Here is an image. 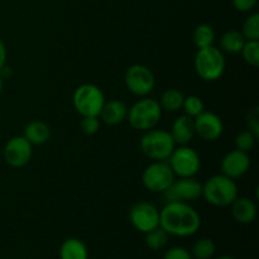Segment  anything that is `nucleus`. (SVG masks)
Segmentation results:
<instances>
[{
  "label": "nucleus",
  "instance_id": "nucleus-1",
  "mask_svg": "<svg viewBox=\"0 0 259 259\" xmlns=\"http://www.w3.org/2000/svg\"><path fill=\"white\" fill-rule=\"evenodd\" d=\"M159 227L168 235L187 238L199 232L201 217L189 202H166L159 210Z\"/></svg>",
  "mask_w": 259,
  "mask_h": 259
},
{
  "label": "nucleus",
  "instance_id": "nucleus-2",
  "mask_svg": "<svg viewBox=\"0 0 259 259\" xmlns=\"http://www.w3.org/2000/svg\"><path fill=\"white\" fill-rule=\"evenodd\" d=\"M202 196L212 206H230L238 197V185L235 180L225 175H215L202 185Z\"/></svg>",
  "mask_w": 259,
  "mask_h": 259
},
{
  "label": "nucleus",
  "instance_id": "nucleus-3",
  "mask_svg": "<svg viewBox=\"0 0 259 259\" xmlns=\"http://www.w3.org/2000/svg\"><path fill=\"white\" fill-rule=\"evenodd\" d=\"M224 53L220 48L215 46H209L205 48H199L195 55L194 68L196 71L197 76L204 81L219 80L225 71Z\"/></svg>",
  "mask_w": 259,
  "mask_h": 259
},
{
  "label": "nucleus",
  "instance_id": "nucleus-4",
  "mask_svg": "<svg viewBox=\"0 0 259 259\" xmlns=\"http://www.w3.org/2000/svg\"><path fill=\"white\" fill-rule=\"evenodd\" d=\"M162 109L158 100L151 98H143L128 108V119L132 128L137 131L147 132L156 128L162 116Z\"/></svg>",
  "mask_w": 259,
  "mask_h": 259
},
{
  "label": "nucleus",
  "instance_id": "nucleus-5",
  "mask_svg": "<svg viewBox=\"0 0 259 259\" xmlns=\"http://www.w3.org/2000/svg\"><path fill=\"white\" fill-rule=\"evenodd\" d=\"M139 146L144 156L152 161H167L176 143L168 131L153 128L143 134Z\"/></svg>",
  "mask_w": 259,
  "mask_h": 259
},
{
  "label": "nucleus",
  "instance_id": "nucleus-6",
  "mask_svg": "<svg viewBox=\"0 0 259 259\" xmlns=\"http://www.w3.org/2000/svg\"><path fill=\"white\" fill-rule=\"evenodd\" d=\"M72 103L81 116H99L105 104V96L98 85L82 83L73 93Z\"/></svg>",
  "mask_w": 259,
  "mask_h": 259
},
{
  "label": "nucleus",
  "instance_id": "nucleus-7",
  "mask_svg": "<svg viewBox=\"0 0 259 259\" xmlns=\"http://www.w3.org/2000/svg\"><path fill=\"white\" fill-rule=\"evenodd\" d=\"M174 171L167 161H153L144 168L142 174V184L148 191L162 194L175 182Z\"/></svg>",
  "mask_w": 259,
  "mask_h": 259
},
{
  "label": "nucleus",
  "instance_id": "nucleus-8",
  "mask_svg": "<svg viewBox=\"0 0 259 259\" xmlns=\"http://www.w3.org/2000/svg\"><path fill=\"white\" fill-rule=\"evenodd\" d=\"M175 176L194 177L201 167V159L194 148L186 146L175 147L174 152L167 159Z\"/></svg>",
  "mask_w": 259,
  "mask_h": 259
},
{
  "label": "nucleus",
  "instance_id": "nucleus-9",
  "mask_svg": "<svg viewBox=\"0 0 259 259\" xmlns=\"http://www.w3.org/2000/svg\"><path fill=\"white\" fill-rule=\"evenodd\" d=\"M124 82H125L126 89L133 95L146 98L153 91L156 78H154L153 72L147 66L136 63L125 71Z\"/></svg>",
  "mask_w": 259,
  "mask_h": 259
},
{
  "label": "nucleus",
  "instance_id": "nucleus-10",
  "mask_svg": "<svg viewBox=\"0 0 259 259\" xmlns=\"http://www.w3.org/2000/svg\"><path fill=\"white\" fill-rule=\"evenodd\" d=\"M129 222L138 232L146 233L159 227V210L148 201H139L129 210Z\"/></svg>",
  "mask_w": 259,
  "mask_h": 259
},
{
  "label": "nucleus",
  "instance_id": "nucleus-11",
  "mask_svg": "<svg viewBox=\"0 0 259 259\" xmlns=\"http://www.w3.org/2000/svg\"><path fill=\"white\" fill-rule=\"evenodd\" d=\"M166 202L172 201H195L202 196V184L195 177H182L179 181L175 180L171 187L162 192Z\"/></svg>",
  "mask_w": 259,
  "mask_h": 259
},
{
  "label": "nucleus",
  "instance_id": "nucleus-12",
  "mask_svg": "<svg viewBox=\"0 0 259 259\" xmlns=\"http://www.w3.org/2000/svg\"><path fill=\"white\" fill-rule=\"evenodd\" d=\"M3 154L8 166L13 168H22L27 166L32 158L33 146L24 138V136L13 137L5 144Z\"/></svg>",
  "mask_w": 259,
  "mask_h": 259
},
{
  "label": "nucleus",
  "instance_id": "nucleus-13",
  "mask_svg": "<svg viewBox=\"0 0 259 259\" xmlns=\"http://www.w3.org/2000/svg\"><path fill=\"white\" fill-rule=\"evenodd\" d=\"M195 136H199L202 141L215 142L222 137L224 132V124L212 111H202L200 115L194 118Z\"/></svg>",
  "mask_w": 259,
  "mask_h": 259
},
{
  "label": "nucleus",
  "instance_id": "nucleus-14",
  "mask_svg": "<svg viewBox=\"0 0 259 259\" xmlns=\"http://www.w3.org/2000/svg\"><path fill=\"white\" fill-rule=\"evenodd\" d=\"M222 174L230 177L233 180H237L239 177L244 176L250 167V158L247 152L239 151V149H233L228 152L222 159Z\"/></svg>",
  "mask_w": 259,
  "mask_h": 259
},
{
  "label": "nucleus",
  "instance_id": "nucleus-15",
  "mask_svg": "<svg viewBox=\"0 0 259 259\" xmlns=\"http://www.w3.org/2000/svg\"><path fill=\"white\" fill-rule=\"evenodd\" d=\"M169 134H171L172 138H174L176 146L177 144H179V146H186V144H189L195 137L194 118L186 115V114L179 116V118L174 121V124H172Z\"/></svg>",
  "mask_w": 259,
  "mask_h": 259
},
{
  "label": "nucleus",
  "instance_id": "nucleus-16",
  "mask_svg": "<svg viewBox=\"0 0 259 259\" xmlns=\"http://www.w3.org/2000/svg\"><path fill=\"white\" fill-rule=\"evenodd\" d=\"M126 115H128V106L123 101L110 100L105 101L100 114H99V119L106 125L114 126L126 120Z\"/></svg>",
  "mask_w": 259,
  "mask_h": 259
},
{
  "label": "nucleus",
  "instance_id": "nucleus-17",
  "mask_svg": "<svg viewBox=\"0 0 259 259\" xmlns=\"http://www.w3.org/2000/svg\"><path fill=\"white\" fill-rule=\"evenodd\" d=\"M230 207L234 220L240 224H250L257 218V205L249 197L238 196L230 204Z\"/></svg>",
  "mask_w": 259,
  "mask_h": 259
},
{
  "label": "nucleus",
  "instance_id": "nucleus-18",
  "mask_svg": "<svg viewBox=\"0 0 259 259\" xmlns=\"http://www.w3.org/2000/svg\"><path fill=\"white\" fill-rule=\"evenodd\" d=\"M23 136L32 146H42L50 141L51 129L45 121L33 120L24 126Z\"/></svg>",
  "mask_w": 259,
  "mask_h": 259
},
{
  "label": "nucleus",
  "instance_id": "nucleus-19",
  "mask_svg": "<svg viewBox=\"0 0 259 259\" xmlns=\"http://www.w3.org/2000/svg\"><path fill=\"white\" fill-rule=\"evenodd\" d=\"M60 259H89V249L82 240L68 238L61 244Z\"/></svg>",
  "mask_w": 259,
  "mask_h": 259
},
{
  "label": "nucleus",
  "instance_id": "nucleus-20",
  "mask_svg": "<svg viewBox=\"0 0 259 259\" xmlns=\"http://www.w3.org/2000/svg\"><path fill=\"white\" fill-rule=\"evenodd\" d=\"M245 43V38L243 37L242 33L239 30H228L220 38V50L223 52L230 53V55H235V53H240L243 46Z\"/></svg>",
  "mask_w": 259,
  "mask_h": 259
},
{
  "label": "nucleus",
  "instance_id": "nucleus-21",
  "mask_svg": "<svg viewBox=\"0 0 259 259\" xmlns=\"http://www.w3.org/2000/svg\"><path fill=\"white\" fill-rule=\"evenodd\" d=\"M184 94L177 89H168L164 91L159 98V106L162 110H166L168 113H175L182 109V104H184Z\"/></svg>",
  "mask_w": 259,
  "mask_h": 259
},
{
  "label": "nucleus",
  "instance_id": "nucleus-22",
  "mask_svg": "<svg viewBox=\"0 0 259 259\" xmlns=\"http://www.w3.org/2000/svg\"><path fill=\"white\" fill-rule=\"evenodd\" d=\"M192 40H194V45L197 48H205L209 47V46H214L215 32L211 25L205 24V23L197 25L194 29V33H192Z\"/></svg>",
  "mask_w": 259,
  "mask_h": 259
},
{
  "label": "nucleus",
  "instance_id": "nucleus-23",
  "mask_svg": "<svg viewBox=\"0 0 259 259\" xmlns=\"http://www.w3.org/2000/svg\"><path fill=\"white\" fill-rule=\"evenodd\" d=\"M215 243L210 238H201L192 245L190 253L194 259H211L215 255Z\"/></svg>",
  "mask_w": 259,
  "mask_h": 259
},
{
  "label": "nucleus",
  "instance_id": "nucleus-24",
  "mask_svg": "<svg viewBox=\"0 0 259 259\" xmlns=\"http://www.w3.org/2000/svg\"><path fill=\"white\" fill-rule=\"evenodd\" d=\"M168 238L169 235L161 227H158L156 229L151 230V232L146 233L144 242H146V245L151 250H161L167 245Z\"/></svg>",
  "mask_w": 259,
  "mask_h": 259
},
{
  "label": "nucleus",
  "instance_id": "nucleus-25",
  "mask_svg": "<svg viewBox=\"0 0 259 259\" xmlns=\"http://www.w3.org/2000/svg\"><path fill=\"white\" fill-rule=\"evenodd\" d=\"M243 37L245 40H259V14L253 13L244 20L242 27Z\"/></svg>",
  "mask_w": 259,
  "mask_h": 259
},
{
  "label": "nucleus",
  "instance_id": "nucleus-26",
  "mask_svg": "<svg viewBox=\"0 0 259 259\" xmlns=\"http://www.w3.org/2000/svg\"><path fill=\"white\" fill-rule=\"evenodd\" d=\"M258 137L255 136L253 132H250L249 129L247 131H242L235 136L234 143H235V148L239 149V151L247 152L249 153L255 146V141H257Z\"/></svg>",
  "mask_w": 259,
  "mask_h": 259
},
{
  "label": "nucleus",
  "instance_id": "nucleus-27",
  "mask_svg": "<svg viewBox=\"0 0 259 259\" xmlns=\"http://www.w3.org/2000/svg\"><path fill=\"white\" fill-rule=\"evenodd\" d=\"M182 109H184L186 115L191 116V118H196L197 115H200L205 110V105L201 98H199L197 95H189L185 96Z\"/></svg>",
  "mask_w": 259,
  "mask_h": 259
},
{
  "label": "nucleus",
  "instance_id": "nucleus-28",
  "mask_svg": "<svg viewBox=\"0 0 259 259\" xmlns=\"http://www.w3.org/2000/svg\"><path fill=\"white\" fill-rule=\"evenodd\" d=\"M243 58L248 65L253 67L259 66V40H245L242 51Z\"/></svg>",
  "mask_w": 259,
  "mask_h": 259
},
{
  "label": "nucleus",
  "instance_id": "nucleus-29",
  "mask_svg": "<svg viewBox=\"0 0 259 259\" xmlns=\"http://www.w3.org/2000/svg\"><path fill=\"white\" fill-rule=\"evenodd\" d=\"M81 129L88 136H94L100 129V119L99 116H82Z\"/></svg>",
  "mask_w": 259,
  "mask_h": 259
},
{
  "label": "nucleus",
  "instance_id": "nucleus-30",
  "mask_svg": "<svg viewBox=\"0 0 259 259\" xmlns=\"http://www.w3.org/2000/svg\"><path fill=\"white\" fill-rule=\"evenodd\" d=\"M163 259H194L191 253L182 247H172L164 253Z\"/></svg>",
  "mask_w": 259,
  "mask_h": 259
},
{
  "label": "nucleus",
  "instance_id": "nucleus-31",
  "mask_svg": "<svg viewBox=\"0 0 259 259\" xmlns=\"http://www.w3.org/2000/svg\"><path fill=\"white\" fill-rule=\"evenodd\" d=\"M258 118H259V111L258 108H253L252 110L249 111L248 114V118H247V123H248V129L250 132L255 134V136H259V123H258Z\"/></svg>",
  "mask_w": 259,
  "mask_h": 259
},
{
  "label": "nucleus",
  "instance_id": "nucleus-32",
  "mask_svg": "<svg viewBox=\"0 0 259 259\" xmlns=\"http://www.w3.org/2000/svg\"><path fill=\"white\" fill-rule=\"evenodd\" d=\"M258 0H232L233 7L238 10V12L242 13H248L250 10L254 9V7L257 5Z\"/></svg>",
  "mask_w": 259,
  "mask_h": 259
},
{
  "label": "nucleus",
  "instance_id": "nucleus-33",
  "mask_svg": "<svg viewBox=\"0 0 259 259\" xmlns=\"http://www.w3.org/2000/svg\"><path fill=\"white\" fill-rule=\"evenodd\" d=\"M7 63V47H5L4 42L0 38V68Z\"/></svg>",
  "mask_w": 259,
  "mask_h": 259
},
{
  "label": "nucleus",
  "instance_id": "nucleus-34",
  "mask_svg": "<svg viewBox=\"0 0 259 259\" xmlns=\"http://www.w3.org/2000/svg\"><path fill=\"white\" fill-rule=\"evenodd\" d=\"M3 89H4V80H3L2 76H0V94H2Z\"/></svg>",
  "mask_w": 259,
  "mask_h": 259
},
{
  "label": "nucleus",
  "instance_id": "nucleus-35",
  "mask_svg": "<svg viewBox=\"0 0 259 259\" xmlns=\"http://www.w3.org/2000/svg\"><path fill=\"white\" fill-rule=\"evenodd\" d=\"M217 259H235V258L229 257V255H222V257H218Z\"/></svg>",
  "mask_w": 259,
  "mask_h": 259
}]
</instances>
